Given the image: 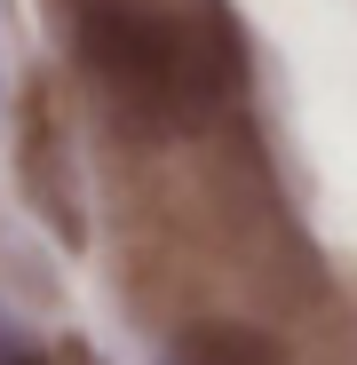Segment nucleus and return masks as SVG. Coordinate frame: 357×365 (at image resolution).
I'll use <instances>...</instances> for the list:
<instances>
[{"label": "nucleus", "mask_w": 357, "mask_h": 365, "mask_svg": "<svg viewBox=\"0 0 357 365\" xmlns=\"http://www.w3.org/2000/svg\"><path fill=\"white\" fill-rule=\"evenodd\" d=\"M88 96L135 135H191L238 88V32L214 0H56Z\"/></svg>", "instance_id": "1"}, {"label": "nucleus", "mask_w": 357, "mask_h": 365, "mask_svg": "<svg viewBox=\"0 0 357 365\" xmlns=\"http://www.w3.org/2000/svg\"><path fill=\"white\" fill-rule=\"evenodd\" d=\"M16 151H24V199L32 215H48V230L80 247L88 215H80V175H72V135H64V111H56L48 88H24V119H16Z\"/></svg>", "instance_id": "2"}, {"label": "nucleus", "mask_w": 357, "mask_h": 365, "mask_svg": "<svg viewBox=\"0 0 357 365\" xmlns=\"http://www.w3.org/2000/svg\"><path fill=\"white\" fill-rule=\"evenodd\" d=\"M159 365H278V349L247 326H191Z\"/></svg>", "instance_id": "3"}, {"label": "nucleus", "mask_w": 357, "mask_h": 365, "mask_svg": "<svg viewBox=\"0 0 357 365\" xmlns=\"http://www.w3.org/2000/svg\"><path fill=\"white\" fill-rule=\"evenodd\" d=\"M0 365H103L88 341H9Z\"/></svg>", "instance_id": "4"}, {"label": "nucleus", "mask_w": 357, "mask_h": 365, "mask_svg": "<svg viewBox=\"0 0 357 365\" xmlns=\"http://www.w3.org/2000/svg\"><path fill=\"white\" fill-rule=\"evenodd\" d=\"M9 341H16V334H9V326H0V357H9Z\"/></svg>", "instance_id": "5"}]
</instances>
